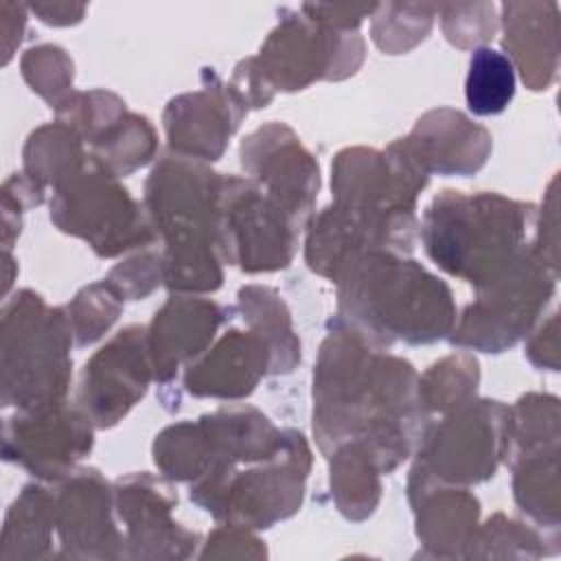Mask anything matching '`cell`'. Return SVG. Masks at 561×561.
Returning a JSON list of instances; mask_svg holds the SVG:
<instances>
[{
    "label": "cell",
    "instance_id": "cell-1",
    "mask_svg": "<svg viewBox=\"0 0 561 561\" xmlns=\"http://www.w3.org/2000/svg\"><path fill=\"white\" fill-rule=\"evenodd\" d=\"M377 351L344 322L327 335L313 373V434L327 456L342 443H362L388 473L421 443L427 419L414 368Z\"/></svg>",
    "mask_w": 561,
    "mask_h": 561
},
{
    "label": "cell",
    "instance_id": "cell-2",
    "mask_svg": "<svg viewBox=\"0 0 561 561\" xmlns=\"http://www.w3.org/2000/svg\"><path fill=\"white\" fill-rule=\"evenodd\" d=\"M340 320L375 344H430L456 320L449 287L412 259L373 250L353 259L335 278Z\"/></svg>",
    "mask_w": 561,
    "mask_h": 561
},
{
    "label": "cell",
    "instance_id": "cell-3",
    "mask_svg": "<svg viewBox=\"0 0 561 561\" xmlns=\"http://www.w3.org/2000/svg\"><path fill=\"white\" fill-rule=\"evenodd\" d=\"M533 217L530 204L495 193L445 191L427 206L421 237L432 261L480 289L526 248L524 237Z\"/></svg>",
    "mask_w": 561,
    "mask_h": 561
},
{
    "label": "cell",
    "instance_id": "cell-4",
    "mask_svg": "<svg viewBox=\"0 0 561 561\" xmlns=\"http://www.w3.org/2000/svg\"><path fill=\"white\" fill-rule=\"evenodd\" d=\"M68 313L20 291L2 313V401L22 410L61 403L70 379Z\"/></svg>",
    "mask_w": 561,
    "mask_h": 561
},
{
    "label": "cell",
    "instance_id": "cell-5",
    "mask_svg": "<svg viewBox=\"0 0 561 561\" xmlns=\"http://www.w3.org/2000/svg\"><path fill=\"white\" fill-rule=\"evenodd\" d=\"M309 471V447L289 430L285 447L248 471L210 469L191 486V500L234 526L267 528L298 511Z\"/></svg>",
    "mask_w": 561,
    "mask_h": 561
},
{
    "label": "cell",
    "instance_id": "cell-6",
    "mask_svg": "<svg viewBox=\"0 0 561 561\" xmlns=\"http://www.w3.org/2000/svg\"><path fill=\"white\" fill-rule=\"evenodd\" d=\"M508 408L500 401H476L451 410L419 443V462L408 484H465L495 473L508 451Z\"/></svg>",
    "mask_w": 561,
    "mask_h": 561
},
{
    "label": "cell",
    "instance_id": "cell-7",
    "mask_svg": "<svg viewBox=\"0 0 561 561\" xmlns=\"http://www.w3.org/2000/svg\"><path fill=\"white\" fill-rule=\"evenodd\" d=\"M554 278L557 272L537 250L524 248L500 276L478 289V298L465 309L451 342L484 353L513 346L539 318L554 291Z\"/></svg>",
    "mask_w": 561,
    "mask_h": 561
},
{
    "label": "cell",
    "instance_id": "cell-8",
    "mask_svg": "<svg viewBox=\"0 0 561 561\" xmlns=\"http://www.w3.org/2000/svg\"><path fill=\"white\" fill-rule=\"evenodd\" d=\"M300 221L267 193L241 178L221 175L217 248L221 259L245 272L285 267L296 250Z\"/></svg>",
    "mask_w": 561,
    "mask_h": 561
},
{
    "label": "cell",
    "instance_id": "cell-9",
    "mask_svg": "<svg viewBox=\"0 0 561 561\" xmlns=\"http://www.w3.org/2000/svg\"><path fill=\"white\" fill-rule=\"evenodd\" d=\"M50 219L64 232L85 239L101 256H114L153 239L140 206L118 186L114 175L96 164L57 188L50 202Z\"/></svg>",
    "mask_w": 561,
    "mask_h": 561
},
{
    "label": "cell",
    "instance_id": "cell-10",
    "mask_svg": "<svg viewBox=\"0 0 561 561\" xmlns=\"http://www.w3.org/2000/svg\"><path fill=\"white\" fill-rule=\"evenodd\" d=\"M256 59L259 70L278 90H300L318 79H344L364 59L357 31H333L309 20L300 9L280 11Z\"/></svg>",
    "mask_w": 561,
    "mask_h": 561
},
{
    "label": "cell",
    "instance_id": "cell-11",
    "mask_svg": "<svg viewBox=\"0 0 561 561\" xmlns=\"http://www.w3.org/2000/svg\"><path fill=\"white\" fill-rule=\"evenodd\" d=\"M427 173L412 160L401 140L386 151L346 149L333 164L335 204L383 215H414V199Z\"/></svg>",
    "mask_w": 561,
    "mask_h": 561
},
{
    "label": "cell",
    "instance_id": "cell-12",
    "mask_svg": "<svg viewBox=\"0 0 561 561\" xmlns=\"http://www.w3.org/2000/svg\"><path fill=\"white\" fill-rule=\"evenodd\" d=\"M92 421L64 403L20 410L4 427V458L33 476L57 480L92 447Z\"/></svg>",
    "mask_w": 561,
    "mask_h": 561
},
{
    "label": "cell",
    "instance_id": "cell-13",
    "mask_svg": "<svg viewBox=\"0 0 561 561\" xmlns=\"http://www.w3.org/2000/svg\"><path fill=\"white\" fill-rule=\"evenodd\" d=\"M153 373L147 335L127 327L103 346L83 368L79 410L96 427H110L145 394Z\"/></svg>",
    "mask_w": 561,
    "mask_h": 561
},
{
    "label": "cell",
    "instance_id": "cell-14",
    "mask_svg": "<svg viewBox=\"0 0 561 561\" xmlns=\"http://www.w3.org/2000/svg\"><path fill=\"white\" fill-rule=\"evenodd\" d=\"M241 164L267 195L302 224L318 193V164L294 131L270 123L252 131L241 145Z\"/></svg>",
    "mask_w": 561,
    "mask_h": 561
},
{
    "label": "cell",
    "instance_id": "cell-15",
    "mask_svg": "<svg viewBox=\"0 0 561 561\" xmlns=\"http://www.w3.org/2000/svg\"><path fill=\"white\" fill-rule=\"evenodd\" d=\"M210 79L206 90L173 99L164 112L169 145L178 156L217 160L248 110L215 72Z\"/></svg>",
    "mask_w": 561,
    "mask_h": 561
},
{
    "label": "cell",
    "instance_id": "cell-16",
    "mask_svg": "<svg viewBox=\"0 0 561 561\" xmlns=\"http://www.w3.org/2000/svg\"><path fill=\"white\" fill-rule=\"evenodd\" d=\"M401 145L427 175H469L484 164L491 136L465 114L443 107L419 118Z\"/></svg>",
    "mask_w": 561,
    "mask_h": 561
},
{
    "label": "cell",
    "instance_id": "cell-17",
    "mask_svg": "<svg viewBox=\"0 0 561 561\" xmlns=\"http://www.w3.org/2000/svg\"><path fill=\"white\" fill-rule=\"evenodd\" d=\"M221 320V307L213 300L208 302L182 296L169 298V302L156 313L147 333L156 379L169 381L182 359L199 357Z\"/></svg>",
    "mask_w": 561,
    "mask_h": 561
},
{
    "label": "cell",
    "instance_id": "cell-18",
    "mask_svg": "<svg viewBox=\"0 0 561 561\" xmlns=\"http://www.w3.org/2000/svg\"><path fill=\"white\" fill-rule=\"evenodd\" d=\"M502 44L530 90L546 88L557 75L559 7L557 2H504Z\"/></svg>",
    "mask_w": 561,
    "mask_h": 561
},
{
    "label": "cell",
    "instance_id": "cell-19",
    "mask_svg": "<svg viewBox=\"0 0 561 561\" xmlns=\"http://www.w3.org/2000/svg\"><path fill=\"white\" fill-rule=\"evenodd\" d=\"M270 348L254 331L243 333L232 329L208 355L188 366L184 386L197 397L241 399L270 370Z\"/></svg>",
    "mask_w": 561,
    "mask_h": 561
},
{
    "label": "cell",
    "instance_id": "cell-20",
    "mask_svg": "<svg viewBox=\"0 0 561 561\" xmlns=\"http://www.w3.org/2000/svg\"><path fill=\"white\" fill-rule=\"evenodd\" d=\"M410 502L419 513V537L425 546H434L436 554L443 548L469 546L476 537L478 500L465 489H447L440 484H408Z\"/></svg>",
    "mask_w": 561,
    "mask_h": 561
},
{
    "label": "cell",
    "instance_id": "cell-21",
    "mask_svg": "<svg viewBox=\"0 0 561 561\" xmlns=\"http://www.w3.org/2000/svg\"><path fill=\"white\" fill-rule=\"evenodd\" d=\"M110 489L94 469H81L61 486L55 502V524L64 546L112 543L116 537L110 522Z\"/></svg>",
    "mask_w": 561,
    "mask_h": 561
},
{
    "label": "cell",
    "instance_id": "cell-22",
    "mask_svg": "<svg viewBox=\"0 0 561 561\" xmlns=\"http://www.w3.org/2000/svg\"><path fill=\"white\" fill-rule=\"evenodd\" d=\"M329 456H333L331 489L340 511L351 519L370 515L379 497L377 476L381 473L375 458L357 440L342 443Z\"/></svg>",
    "mask_w": 561,
    "mask_h": 561
},
{
    "label": "cell",
    "instance_id": "cell-23",
    "mask_svg": "<svg viewBox=\"0 0 561 561\" xmlns=\"http://www.w3.org/2000/svg\"><path fill=\"white\" fill-rule=\"evenodd\" d=\"M243 320L270 348V373H287L300 359L298 340L289 329V313L274 289L243 287L239 291Z\"/></svg>",
    "mask_w": 561,
    "mask_h": 561
},
{
    "label": "cell",
    "instance_id": "cell-24",
    "mask_svg": "<svg viewBox=\"0 0 561 561\" xmlns=\"http://www.w3.org/2000/svg\"><path fill=\"white\" fill-rule=\"evenodd\" d=\"M26 173L35 184H55L57 188L83 171L81 140L66 123L39 127L31 134L24 149Z\"/></svg>",
    "mask_w": 561,
    "mask_h": 561
},
{
    "label": "cell",
    "instance_id": "cell-25",
    "mask_svg": "<svg viewBox=\"0 0 561 561\" xmlns=\"http://www.w3.org/2000/svg\"><path fill=\"white\" fill-rule=\"evenodd\" d=\"M515 94V68L491 46L473 48L465 81L467 105L478 116H493L508 107Z\"/></svg>",
    "mask_w": 561,
    "mask_h": 561
},
{
    "label": "cell",
    "instance_id": "cell-26",
    "mask_svg": "<svg viewBox=\"0 0 561 561\" xmlns=\"http://www.w3.org/2000/svg\"><path fill=\"white\" fill-rule=\"evenodd\" d=\"M92 145V162L116 178L142 167L153 156L156 136L147 118L123 114Z\"/></svg>",
    "mask_w": 561,
    "mask_h": 561
},
{
    "label": "cell",
    "instance_id": "cell-27",
    "mask_svg": "<svg viewBox=\"0 0 561 561\" xmlns=\"http://www.w3.org/2000/svg\"><path fill=\"white\" fill-rule=\"evenodd\" d=\"M559 408L554 397L528 394L508 412V451L511 462L537 454L557 449L559 438Z\"/></svg>",
    "mask_w": 561,
    "mask_h": 561
},
{
    "label": "cell",
    "instance_id": "cell-28",
    "mask_svg": "<svg viewBox=\"0 0 561 561\" xmlns=\"http://www.w3.org/2000/svg\"><path fill=\"white\" fill-rule=\"evenodd\" d=\"M156 465L173 480L204 476L213 465V447L202 421L167 427L153 445Z\"/></svg>",
    "mask_w": 561,
    "mask_h": 561
},
{
    "label": "cell",
    "instance_id": "cell-29",
    "mask_svg": "<svg viewBox=\"0 0 561 561\" xmlns=\"http://www.w3.org/2000/svg\"><path fill=\"white\" fill-rule=\"evenodd\" d=\"M478 364L469 355H449L419 379L416 394L423 410L451 412L467 403L478 386Z\"/></svg>",
    "mask_w": 561,
    "mask_h": 561
},
{
    "label": "cell",
    "instance_id": "cell-30",
    "mask_svg": "<svg viewBox=\"0 0 561 561\" xmlns=\"http://www.w3.org/2000/svg\"><path fill=\"white\" fill-rule=\"evenodd\" d=\"M436 13V4H425V2H388V4H377L373 18V39L375 44L390 53L399 55L410 48H414L421 39L432 28V20Z\"/></svg>",
    "mask_w": 561,
    "mask_h": 561
},
{
    "label": "cell",
    "instance_id": "cell-31",
    "mask_svg": "<svg viewBox=\"0 0 561 561\" xmlns=\"http://www.w3.org/2000/svg\"><path fill=\"white\" fill-rule=\"evenodd\" d=\"M513 465L517 504L535 519L557 526V449L524 456Z\"/></svg>",
    "mask_w": 561,
    "mask_h": 561
},
{
    "label": "cell",
    "instance_id": "cell-32",
    "mask_svg": "<svg viewBox=\"0 0 561 561\" xmlns=\"http://www.w3.org/2000/svg\"><path fill=\"white\" fill-rule=\"evenodd\" d=\"M121 298L110 283L85 287L72 305H68V320L79 346H85L103 335V331L118 318Z\"/></svg>",
    "mask_w": 561,
    "mask_h": 561
},
{
    "label": "cell",
    "instance_id": "cell-33",
    "mask_svg": "<svg viewBox=\"0 0 561 561\" xmlns=\"http://www.w3.org/2000/svg\"><path fill=\"white\" fill-rule=\"evenodd\" d=\"M436 13L440 15L445 37L458 48H480L497 28L493 2L436 4Z\"/></svg>",
    "mask_w": 561,
    "mask_h": 561
},
{
    "label": "cell",
    "instance_id": "cell-34",
    "mask_svg": "<svg viewBox=\"0 0 561 561\" xmlns=\"http://www.w3.org/2000/svg\"><path fill=\"white\" fill-rule=\"evenodd\" d=\"M22 75L28 85L50 103H59V96L72 83V61L59 46H37L22 57Z\"/></svg>",
    "mask_w": 561,
    "mask_h": 561
},
{
    "label": "cell",
    "instance_id": "cell-35",
    "mask_svg": "<svg viewBox=\"0 0 561 561\" xmlns=\"http://www.w3.org/2000/svg\"><path fill=\"white\" fill-rule=\"evenodd\" d=\"M377 4H302L300 11L333 31H355L359 22L373 15Z\"/></svg>",
    "mask_w": 561,
    "mask_h": 561
},
{
    "label": "cell",
    "instance_id": "cell-36",
    "mask_svg": "<svg viewBox=\"0 0 561 561\" xmlns=\"http://www.w3.org/2000/svg\"><path fill=\"white\" fill-rule=\"evenodd\" d=\"M31 11L39 15L42 22L46 24H70V22H79L85 7L83 4H66V2H37L31 4Z\"/></svg>",
    "mask_w": 561,
    "mask_h": 561
}]
</instances>
